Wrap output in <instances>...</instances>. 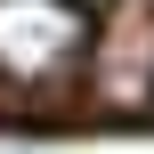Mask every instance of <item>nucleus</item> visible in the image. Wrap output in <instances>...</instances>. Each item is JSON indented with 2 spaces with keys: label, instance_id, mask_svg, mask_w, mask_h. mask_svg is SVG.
<instances>
[{
  "label": "nucleus",
  "instance_id": "f257e3e1",
  "mask_svg": "<svg viewBox=\"0 0 154 154\" xmlns=\"http://www.w3.org/2000/svg\"><path fill=\"white\" fill-rule=\"evenodd\" d=\"M89 57V8L81 0H0V81L49 89Z\"/></svg>",
  "mask_w": 154,
  "mask_h": 154
}]
</instances>
